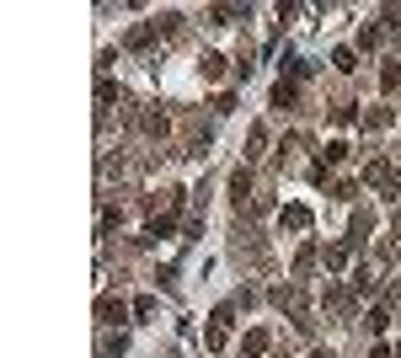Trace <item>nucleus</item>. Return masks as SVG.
I'll list each match as a JSON object with an SVG mask.
<instances>
[{
  "label": "nucleus",
  "instance_id": "1",
  "mask_svg": "<svg viewBox=\"0 0 401 358\" xmlns=\"http://www.w3.org/2000/svg\"><path fill=\"white\" fill-rule=\"evenodd\" d=\"M364 177H369V187H380L385 198H401V171L390 166V161H369Z\"/></svg>",
  "mask_w": 401,
  "mask_h": 358
},
{
  "label": "nucleus",
  "instance_id": "2",
  "mask_svg": "<svg viewBox=\"0 0 401 358\" xmlns=\"http://www.w3.org/2000/svg\"><path fill=\"white\" fill-rule=\"evenodd\" d=\"M129 311H134V305H123L118 294H102V299H97V316H102V326H118Z\"/></svg>",
  "mask_w": 401,
  "mask_h": 358
},
{
  "label": "nucleus",
  "instance_id": "3",
  "mask_svg": "<svg viewBox=\"0 0 401 358\" xmlns=\"http://www.w3.org/2000/svg\"><path fill=\"white\" fill-rule=\"evenodd\" d=\"M284 230H310V209H305V203H284Z\"/></svg>",
  "mask_w": 401,
  "mask_h": 358
},
{
  "label": "nucleus",
  "instance_id": "4",
  "mask_svg": "<svg viewBox=\"0 0 401 358\" xmlns=\"http://www.w3.org/2000/svg\"><path fill=\"white\" fill-rule=\"evenodd\" d=\"M321 267H327V273H342V267H348V246H321Z\"/></svg>",
  "mask_w": 401,
  "mask_h": 358
},
{
  "label": "nucleus",
  "instance_id": "5",
  "mask_svg": "<svg viewBox=\"0 0 401 358\" xmlns=\"http://www.w3.org/2000/svg\"><path fill=\"white\" fill-rule=\"evenodd\" d=\"M246 192H252V166H236V177H231V198L246 203Z\"/></svg>",
  "mask_w": 401,
  "mask_h": 358
},
{
  "label": "nucleus",
  "instance_id": "6",
  "mask_svg": "<svg viewBox=\"0 0 401 358\" xmlns=\"http://www.w3.org/2000/svg\"><path fill=\"white\" fill-rule=\"evenodd\" d=\"M332 64H337L342 75H353L359 70V54H353V48H332Z\"/></svg>",
  "mask_w": 401,
  "mask_h": 358
},
{
  "label": "nucleus",
  "instance_id": "7",
  "mask_svg": "<svg viewBox=\"0 0 401 358\" xmlns=\"http://www.w3.org/2000/svg\"><path fill=\"white\" fill-rule=\"evenodd\" d=\"M364 236H369V209H359V214H353V236H348V246H364Z\"/></svg>",
  "mask_w": 401,
  "mask_h": 358
},
{
  "label": "nucleus",
  "instance_id": "8",
  "mask_svg": "<svg viewBox=\"0 0 401 358\" xmlns=\"http://www.w3.org/2000/svg\"><path fill=\"white\" fill-rule=\"evenodd\" d=\"M273 108H279V112H289V108H294V86H289V81L273 86Z\"/></svg>",
  "mask_w": 401,
  "mask_h": 358
},
{
  "label": "nucleus",
  "instance_id": "9",
  "mask_svg": "<svg viewBox=\"0 0 401 358\" xmlns=\"http://www.w3.org/2000/svg\"><path fill=\"white\" fill-rule=\"evenodd\" d=\"M198 70H204V81H219V75H225V59H219V54H204Z\"/></svg>",
  "mask_w": 401,
  "mask_h": 358
},
{
  "label": "nucleus",
  "instance_id": "10",
  "mask_svg": "<svg viewBox=\"0 0 401 358\" xmlns=\"http://www.w3.org/2000/svg\"><path fill=\"white\" fill-rule=\"evenodd\" d=\"M267 353V332L257 326V332H246V358H262Z\"/></svg>",
  "mask_w": 401,
  "mask_h": 358
},
{
  "label": "nucleus",
  "instance_id": "11",
  "mask_svg": "<svg viewBox=\"0 0 401 358\" xmlns=\"http://www.w3.org/2000/svg\"><path fill=\"white\" fill-rule=\"evenodd\" d=\"M385 321H390V316H385V305H375V311H369V316H364V326H369V332H375V337H380V332H385Z\"/></svg>",
  "mask_w": 401,
  "mask_h": 358
},
{
  "label": "nucleus",
  "instance_id": "12",
  "mask_svg": "<svg viewBox=\"0 0 401 358\" xmlns=\"http://www.w3.org/2000/svg\"><path fill=\"white\" fill-rule=\"evenodd\" d=\"M359 48H380V27H375V22L359 27Z\"/></svg>",
  "mask_w": 401,
  "mask_h": 358
},
{
  "label": "nucleus",
  "instance_id": "13",
  "mask_svg": "<svg viewBox=\"0 0 401 358\" xmlns=\"http://www.w3.org/2000/svg\"><path fill=\"white\" fill-rule=\"evenodd\" d=\"M321 161H332V166H337V161H348V144H342V139H332L327 150H321Z\"/></svg>",
  "mask_w": 401,
  "mask_h": 358
},
{
  "label": "nucleus",
  "instance_id": "14",
  "mask_svg": "<svg viewBox=\"0 0 401 358\" xmlns=\"http://www.w3.org/2000/svg\"><path fill=\"white\" fill-rule=\"evenodd\" d=\"M209 16H214V22H236V16H246V6H214Z\"/></svg>",
  "mask_w": 401,
  "mask_h": 358
},
{
  "label": "nucleus",
  "instance_id": "15",
  "mask_svg": "<svg viewBox=\"0 0 401 358\" xmlns=\"http://www.w3.org/2000/svg\"><path fill=\"white\" fill-rule=\"evenodd\" d=\"M204 337H209V347L219 353V347H225V337H231V326H214V321H209V332H204Z\"/></svg>",
  "mask_w": 401,
  "mask_h": 358
},
{
  "label": "nucleus",
  "instance_id": "16",
  "mask_svg": "<svg viewBox=\"0 0 401 358\" xmlns=\"http://www.w3.org/2000/svg\"><path fill=\"white\" fill-rule=\"evenodd\" d=\"M145 134H166V112H150V118H145Z\"/></svg>",
  "mask_w": 401,
  "mask_h": 358
},
{
  "label": "nucleus",
  "instance_id": "17",
  "mask_svg": "<svg viewBox=\"0 0 401 358\" xmlns=\"http://www.w3.org/2000/svg\"><path fill=\"white\" fill-rule=\"evenodd\" d=\"M364 123H369V129H385V123H390V112H385V108H375V112H364Z\"/></svg>",
  "mask_w": 401,
  "mask_h": 358
},
{
  "label": "nucleus",
  "instance_id": "18",
  "mask_svg": "<svg viewBox=\"0 0 401 358\" xmlns=\"http://www.w3.org/2000/svg\"><path fill=\"white\" fill-rule=\"evenodd\" d=\"M369 358H396V347H385V342H375V347H369Z\"/></svg>",
  "mask_w": 401,
  "mask_h": 358
},
{
  "label": "nucleus",
  "instance_id": "19",
  "mask_svg": "<svg viewBox=\"0 0 401 358\" xmlns=\"http://www.w3.org/2000/svg\"><path fill=\"white\" fill-rule=\"evenodd\" d=\"M396 230H401V209H396Z\"/></svg>",
  "mask_w": 401,
  "mask_h": 358
},
{
  "label": "nucleus",
  "instance_id": "20",
  "mask_svg": "<svg viewBox=\"0 0 401 358\" xmlns=\"http://www.w3.org/2000/svg\"><path fill=\"white\" fill-rule=\"evenodd\" d=\"M396 358H401V347H396Z\"/></svg>",
  "mask_w": 401,
  "mask_h": 358
}]
</instances>
